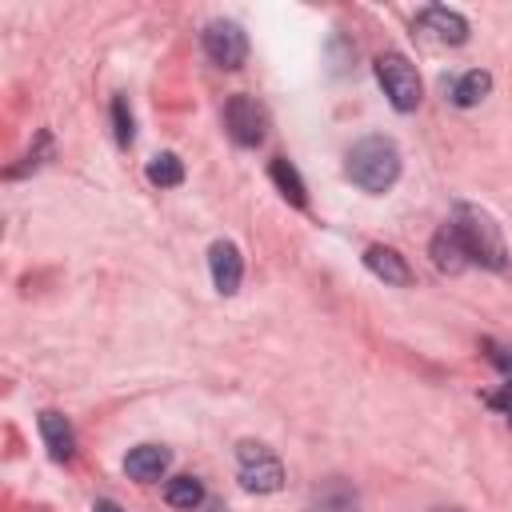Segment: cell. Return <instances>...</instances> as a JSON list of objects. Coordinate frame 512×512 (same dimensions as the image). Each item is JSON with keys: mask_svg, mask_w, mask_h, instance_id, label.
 I'll return each instance as SVG.
<instances>
[{"mask_svg": "<svg viewBox=\"0 0 512 512\" xmlns=\"http://www.w3.org/2000/svg\"><path fill=\"white\" fill-rule=\"evenodd\" d=\"M164 500H168L172 508H180V512H192V508H200V500H204V484H200L196 476H172V480L164 484Z\"/></svg>", "mask_w": 512, "mask_h": 512, "instance_id": "obj_16", "label": "cell"}, {"mask_svg": "<svg viewBox=\"0 0 512 512\" xmlns=\"http://www.w3.org/2000/svg\"><path fill=\"white\" fill-rule=\"evenodd\" d=\"M344 172L364 192H388L400 180V148L388 136H360L344 156Z\"/></svg>", "mask_w": 512, "mask_h": 512, "instance_id": "obj_1", "label": "cell"}, {"mask_svg": "<svg viewBox=\"0 0 512 512\" xmlns=\"http://www.w3.org/2000/svg\"><path fill=\"white\" fill-rule=\"evenodd\" d=\"M432 512H464V508H432Z\"/></svg>", "mask_w": 512, "mask_h": 512, "instance_id": "obj_21", "label": "cell"}, {"mask_svg": "<svg viewBox=\"0 0 512 512\" xmlns=\"http://www.w3.org/2000/svg\"><path fill=\"white\" fill-rule=\"evenodd\" d=\"M40 436H44V448H48V456L52 460H72V452H76V432H72V424L60 416V412H40Z\"/></svg>", "mask_w": 512, "mask_h": 512, "instance_id": "obj_13", "label": "cell"}, {"mask_svg": "<svg viewBox=\"0 0 512 512\" xmlns=\"http://www.w3.org/2000/svg\"><path fill=\"white\" fill-rule=\"evenodd\" d=\"M364 264H368V272H372V276H380L384 284H396V288L412 284V268H408V260H404L396 248L372 244V248L364 252Z\"/></svg>", "mask_w": 512, "mask_h": 512, "instance_id": "obj_11", "label": "cell"}, {"mask_svg": "<svg viewBox=\"0 0 512 512\" xmlns=\"http://www.w3.org/2000/svg\"><path fill=\"white\" fill-rule=\"evenodd\" d=\"M356 508H360V496H356V488H352L348 480H340V476L320 480V484L312 488V496H308V512H356Z\"/></svg>", "mask_w": 512, "mask_h": 512, "instance_id": "obj_9", "label": "cell"}, {"mask_svg": "<svg viewBox=\"0 0 512 512\" xmlns=\"http://www.w3.org/2000/svg\"><path fill=\"white\" fill-rule=\"evenodd\" d=\"M268 176H272V184H276V188L284 192V200H292L296 208H304V200H308L304 192H308V188H304L300 172H296V168H292V164H288L284 156H276V160L268 164Z\"/></svg>", "mask_w": 512, "mask_h": 512, "instance_id": "obj_15", "label": "cell"}, {"mask_svg": "<svg viewBox=\"0 0 512 512\" xmlns=\"http://www.w3.org/2000/svg\"><path fill=\"white\" fill-rule=\"evenodd\" d=\"M224 128H228V136H232L240 148H256V144H264V136H268V112H264L252 96L236 92V96H228V104H224Z\"/></svg>", "mask_w": 512, "mask_h": 512, "instance_id": "obj_5", "label": "cell"}, {"mask_svg": "<svg viewBox=\"0 0 512 512\" xmlns=\"http://www.w3.org/2000/svg\"><path fill=\"white\" fill-rule=\"evenodd\" d=\"M208 268H212V284L220 296H232L240 288V276H244V260H240V248L232 240H216L208 248Z\"/></svg>", "mask_w": 512, "mask_h": 512, "instance_id": "obj_7", "label": "cell"}, {"mask_svg": "<svg viewBox=\"0 0 512 512\" xmlns=\"http://www.w3.org/2000/svg\"><path fill=\"white\" fill-rule=\"evenodd\" d=\"M168 464H172V452H168V448H160V444H140V448L128 452L124 472H128L132 480H140V484H152V480H160V476L168 472Z\"/></svg>", "mask_w": 512, "mask_h": 512, "instance_id": "obj_10", "label": "cell"}, {"mask_svg": "<svg viewBox=\"0 0 512 512\" xmlns=\"http://www.w3.org/2000/svg\"><path fill=\"white\" fill-rule=\"evenodd\" d=\"M484 348H488V360L504 372V388H512V348H500L492 340H484Z\"/></svg>", "mask_w": 512, "mask_h": 512, "instance_id": "obj_19", "label": "cell"}, {"mask_svg": "<svg viewBox=\"0 0 512 512\" xmlns=\"http://www.w3.org/2000/svg\"><path fill=\"white\" fill-rule=\"evenodd\" d=\"M428 256H432V264H436L440 272H464V268L472 264V256H468L464 236H460V228H456V224H444V228L432 236Z\"/></svg>", "mask_w": 512, "mask_h": 512, "instance_id": "obj_8", "label": "cell"}, {"mask_svg": "<svg viewBox=\"0 0 512 512\" xmlns=\"http://www.w3.org/2000/svg\"><path fill=\"white\" fill-rule=\"evenodd\" d=\"M148 180H152L156 188H176V184L184 180V164H180V156H176V152H160V156H152V160H148Z\"/></svg>", "mask_w": 512, "mask_h": 512, "instance_id": "obj_17", "label": "cell"}, {"mask_svg": "<svg viewBox=\"0 0 512 512\" xmlns=\"http://www.w3.org/2000/svg\"><path fill=\"white\" fill-rule=\"evenodd\" d=\"M376 80H380V88L396 112H412L420 104V76L404 52H380L376 56Z\"/></svg>", "mask_w": 512, "mask_h": 512, "instance_id": "obj_3", "label": "cell"}, {"mask_svg": "<svg viewBox=\"0 0 512 512\" xmlns=\"http://www.w3.org/2000/svg\"><path fill=\"white\" fill-rule=\"evenodd\" d=\"M200 44H204L208 60L216 68H228V72L240 68L244 56H248V36H244V28L236 20H212V24H204Z\"/></svg>", "mask_w": 512, "mask_h": 512, "instance_id": "obj_6", "label": "cell"}, {"mask_svg": "<svg viewBox=\"0 0 512 512\" xmlns=\"http://www.w3.org/2000/svg\"><path fill=\"white\" fill-rule=\"evenodd\" d=\"M452 224L460 228V236H464V248H468V256H472V264L492 268V272H504V268H508L504 236H500L496 220H492L484 208H476V204H460Z\"/></svg>", "mask_w": 512, "mask_h": 512, "instance_id": "obj_2", "label": "cell"}, {"mask_svg": "<svg viewBox=\"0 0 512 512\" xmlns=\"http://www.w3.org/2000/svg\"><path fill=\"white\" fill-rule=\"evenodd\" d=\"M112 132H116V144H132V136H136V128H132V112H128V100L124 96H116L112 100Z\"/></svg>", "mask_w": 512, "mask_h": 512, "instance_id": "obj_18", "label": "cell"}, {"mask_svg": "<svg viewBox=\"0 0 512 512\" xmlns=\"http://www.w3.org/2000/svg\"><path fill=\"white\" fill-rule=\"evenodd\" d=\"M236 468H240V484L248 492H276L284 488V464L268 444L256 440H240L236 444Z\"/></svg>", "mask_w": 512, "mask_h": 512, "instance_id": "obj_4", "label": "cell"}, {"mask_svg": "<svg viewBox=\"0 0 512 512\" xmlns=\"http://www.w3.org/2000/svg\"><path fill=\"white\" fill-rule=\"evenodd\" d=\"M420 28L432 32L436 40H444V44H464L468 40V20L460 12H452V8H440V4L420 12Z\"/></svg>", "mask_w": 512, "mask_h": 512, "instance_id": "obj_12", "label": "cell"}, {"mask_svg": "<svg viewBox=\"0 0 512 512\" xmlns=\"http://www.w3.org/2000/svg\"><path fill=\"white\" fill-rule=\"evenodd\" d=\"M488 92H492V76H488L484 68H472V72H464L460 80H452V104H456V108H472V104H480Z\"/></svg>", "mask_w": 512, "mask_h": 512, "instance_id": "obj_14", "label": "cell"}, {"mask_svg": "<svg viewBox=\"0 0 512 512\" xmlns=\"http://www.w3.org/2000/svg\"><path fill=\"white\" fill-rule=\"evenodd\" d=\"M92 512H124V508H120L116 500H96V504H92Z\"/></svg>", "mask_w": 512, "mask_h": 512, "instance_id": "obj_20", "label": "cell"}]
</instances>
